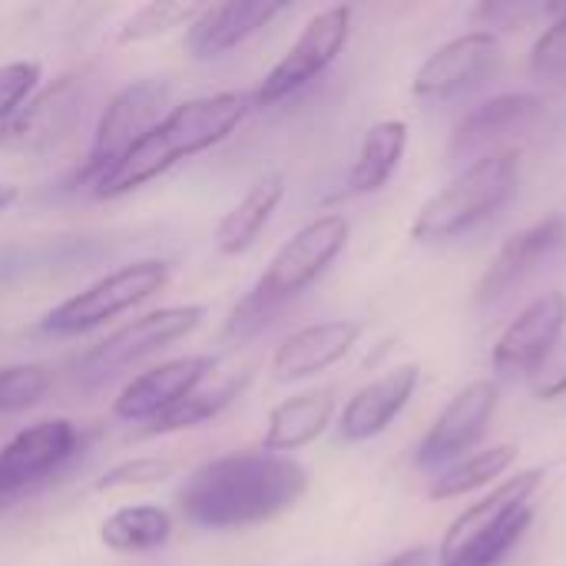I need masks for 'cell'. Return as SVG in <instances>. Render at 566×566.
Returning <instances> with one entry per match:
<instances>
[{"instance_id": "6da1fadb", "label": "cell", "mask_w": 566, "mask_h": 566, "mask_svg": "<svg viewBox=\"0 0 566 566\" xmlns=\"http://www.w3.org/2000/svg\"><path fill=\"white\" fill-rule=\"evenodd\" d=\"M308 491V471L289 454L235 451L189 474L179 491V514L202 531H235L265 524Z\"/></svg>"}, {"instance_id": "7a4b0ae2", "label": "cell", "mask_w": 566, "mask_h": 566, "mask_svg": "<svg viewBox=\"0 0 566 566\" xmlns=\"http://www.w3.org/2000/svg\"><path fill=\"white\" fill-rule=\"evenodd\" d=\"M249 109H252V93H212L176 106L93 186V196L119 199L153 182L179 159L199 156L216 143L229 139L235 126L249 116Z\"/></svg>"}, {"instance_id": "3957f363", "label": "cell", "mask_w": 566, "mask_h": 566, "mask_svg": "<svg viewBox=\"0 0 566 566\" xmlns=\"http://www.w3.org/2000/svg\"><path fill=\"white\" fill-rule=\"evenodd\" d=\"M352 226L345 216L328 212L302 226L269 262V269L259 275L252 292L235 305L229 318V335L232 338H252L259 335L272 315H279L292 298H298L305 289H312L328 265L342 255L348 245Z\"/></svg>"}, {"instance_id": "277c9868", "label": "cell", "mask_w": 566, "mask_h": 566, "mask_svg": "<svg viewBox=\"0 0 566 566\" xmlns=\"http://www.w3.org/2000/svg\"><path fill=\"white\" fill-rule=\"evenodd\" d=\"M517 149H497L468 163L444 189H438L411 222L415 242H448L497 216L517 192Z\"/></svg>"}, {"instance_id": "5b68a950", "label": "cell", "mask_w": 566, "mask_h": 566, "mask_svg": "<svg viewBox=\"0 0 566 566\" xmlns=\"http://www.w3.org/2000/svg\"><path fill=\"white\" fill-rule=\"evenodd\" d=\"M96 80L86 70L63 73L40 93H33L7 123H0V149L20 156H40L66 143L90 113Z\"/></svg>"}, {"instance_id": "8992f818", "label": "cell", "mask_w": 566, "mask_h": 566, "mask_svg": "<svg viewBox=\"0 0 566 566\" xmlns=\"http://www.w3.org/2000/svg\"><path fill=\"white\" fill-rule=\"evenodd\" d=\"M166 282H169V265L163 259H139V262L119 265L116 272L103 275L99 282L86 285L83 292L60 302L53 312H46L40 328L46 335L93 332V328L106 325L109 318H116V315L136 308L139 302L153 298L156 292H163Z\"/></svg>"}, {"instance_id": "52a82bcc", "label": "cell", "mask_w": 566, "mask_h": 566, "mask_svg": "<svg viewBox=\"0 0 566 566\" xmlns=\"http://www.w3.org/2000/svg\"><path fill=\"white\" fill-rule=\"evenodd\" d=\"M206 318L202 305H169V308H156L146 312L133 322H126L123 328L109 332L103 342H96L80 361H76V378L90 388L116 378L119 371L139 365L143 358L189 338Z\"/></svg>"}, {"instance_id": "ba28073f", "label": "cell", "mask_w": 566, "mask_h": 566, "mask_svg": "<svg viewBox=\"0 0 566 566\" xmlns=\"http://www.w3.org/2000/svg\"><path fill=\"white\" fill-rule=\"evenodd\" d=\"M169 99V86L156 76L136 80L129 86H123L99 113L96 129H93V143L86 153V163L76 169L73 182L76 186H96L159 119H163V106Z\"/></svg>"}, {"instance_id": "9c48e42d", "label": "cell", "mask_w": 566, "mask_h": 566, "mask_svg": "<svg viewBox=\"0 0 566 566\" xmlns=\"http://www.w3.org/2000/svg\"><path fill=\"white\" fill-rule=\"evenodd\" d=\"M348 33H352V7L338 3L315 13L298 33V40L285 50V56L265 73V80L252 93V106H275L292 93L305 90L315 76H322L338 60V53L348 43Z\"/></svg>"}, {"instance_id": "30bf717a", "label": "cell", "mask_w": 566, "mask_h": 566, "mask_svg": "<svg viewBox=\"0 0 566 566\" xmlns=\"http://www.w3.org/2000/svg\"><path fill=\"white\" fill-rule=\"evenodd\" d=\"M80 431L66 418L36 421L17 431L0 448V501H13L56 471H63L80 454Z\"/></svg>"}, {"instance_id": "8fae6325", "label": "cell", "mask_w": 566, "mask_h": 566, "mask_svg": "<svg viewBox=\"0 0 566 566\" xmlns=\"http://www.w3.org/2000/svg\"><path fill=\"white\" fill-rule=\"evenodd\" d=\"M501 63V43L491 30H468L448 43H441L415 73L411 93L424 103L454 99L474 86H481Z\"/></svg>"}, {"instance_id": "7c38bea8", "label": "cell", "mask_w": 566, "mask_h": 566, "mask_svg": "<svg viewBox=\"0 0 566 566\" xmlns=\"http://www.w3.org/2000/svg\"><path fill=\"white\" fill-rule=\"evenodd\" d=\"M497 401H501V388L494 378H478V381L464 385L444 405V411L434 418L428 434L421 438L418 454H415L418 468H438V464L458 461L464 451H471L484 438V431L497 411Z\"/></svg>"}, {"instance_id": "4fadbf2b", "label": "cell", "mask_w": 566, "mask_h": 566, "mask_svg": "<svg viewBox=\"0 0 566 566\" xmlns=\"http://www.w3.org/2000/svg\"><path fill=\"white\" fill-rule=\"evenodd\" d=\"M566 328V295L564 292H544L534 302H527L517 318L501 332L491 365L501 378H527L564 338Z\"/></svg>"}, {"instance_id": "5bb4252c", "label": "cell", "mask_w": 566, "mask_h": 566, "mask_svg": "<svg viewBox=\"0 0 566 566\" xmlns=\"http://www.w3.org/2000/svg\"><path fill=\"white\" fill-rule=\"evenodd\" d=\"M544 116V99L534 93H501L484 103H478L464 119L458 123L451 143H448V159L451 163H478L504 146L511 136H524L537 119Z\"/></svg>"}, {"instance_id": "9a60e30c", "label": "cell", "mask_w": 566, "mask_h": 566, "mask_svg": "<svg viewBox=\"0 0 566 566\" xmlns=\"http://www.w3.org/2000/svg\"><path fill=\"white\" fill-rule=\"evenodd\" d=\"M212 368H216V358H209V355H186V358L163 361V365L143 371L139 378H133L116 395L113 415L129 424H143V421L153 424L172 405L189 398L209 378Z\"/></svg>"}, {"instance_id": "2e32d148", "label": "cell", "mask_w": 566, "mask_h": 566, "mask_svg": "<svg viewBox=\"0 0 566 566\" xmlns=\"http://www.w3.org/2000/svg\"><path fill=\"white\" fill-rule=\"evenodd\" d=\"M566 245V219L564 216H551L541 219L521 232H514L501 252L494 255V262L488 265L481 285H478V302L481 305H497L501 298H507L514 289H521L541 265H547L560 249Z\"/></svg>"}, {"instance_id": "e0dca14e", "label": "cell", "mask_w": 566, "mask_h": 566, "mask_svg": "<svg viewBox=\"0 0 566 566\" xmlns=\"http://www.w3.org/2000/svg\"><path fill=\"white\" fill-rule=\"evenodd\" d=\"M289 3L282 0H229L212 3L196 13L186 30V53L192 60H212L226 50L245 43L252 33L269 27Z\"/></svg>"}, {"instance_id": "ac0fdd59", "label": "cell", "mask_w": 566, "mask_h": 566, "mask_svg": "<svg viewBox=\"0 0 566 566\" xmlns=\"http://www.w3.org/2000/svg\"><path fill=\"white\" fill-rule=\"evenodd\" d=\"M421 381V368L411 365H398L391 371H385L381 378L368 381L365 388H358L338 421V431L345 441H371L381 431L391 428V421L408 408V401L415 398Z\"/></svg>"}, {"instance_id": "d6986e66", "label": "cell", "mask_w": 566, "mask_h": 566, "mask_svg": "<svg viewBox=\"0 0 566 566\" xmlns=\"http://www.w3.org/2000/svg\"><path fill=\"white\" fill-rule=\"evenodd\" d=\"M541 481H544V471H541V468L517 471L514 478L501 481L488 497H481L478 504H471L468 511H461V514L448 524V531H444V541H441V547H438V560H441V564L454 560L464 547H471L478 537H484V534H491L494 527H501L511 514L531 507V497H534V491L541 488Z\"/></svg>"}, {"instance_id": "ffe728a7", "label": "cell", "mask_w": 566, "mask_h": 566, "mask_svg": "<svg viewBox=\"0 0 566 566\" xmlns=\"http://www.w3.org/2000/svg\"><path fill=\"white\" fill-rule=\"evenodd\" d=\"M361 338V325L352 318H332L292 332L272 355L275 381H302L338 365Z\"/></svg>"}, {"instance_id": "44dd1931", "label": "cell", "mask_w": 566, "mask_h": 566, "mask_svg": "<svg viewBox=\"0 0 566 566\" xmlns=\"http://www.w3.org/2000/svg\"><path fill=\"white\" fill-rule=\"evenodd\" d=\"M335 418V388H312L295 398H285L269 411V424L262 434V451L289 454L312 441H318Z\"/></svg>"}, {"instance_id": "7402d4cb", "label": "cell", "mask_w": 566, "mask_h": 566, "mask_svg": "<svg viewBox=\"0 0 566 566\" xmlns=\"http://www.w3.org/2000/svg\"><path fill=\"white\" fill-rule=\"evenodd\" d=\"M282 199H285V176L282 172L262 176L216 226V249L222 255L249 252L255 245V239L262 235V229L269 226V219Z\"/></svg>"}, {"instance_id": "603a6c76", "label": "cell", "mask_w": 566, "mask_h": 566, "mask_svg": "<svg viewBox=\"0 0 566 566\" xmlns=\"http://www.w3.org/2000/svg\"><path fill=\"white\" fill-rule=\"evenodd\" d=\"M408 149V126L401 119H381L375 123L358 149V159L345 179L348 196H368L378 192L398 169L401 156Z\"/></svg>"}, {"instance_id": "cb8c5ba5", "label": "cell", "mask_w": 566, "mask_h": 566, "mask_svg": "<svg viewBox=\"0 0 566 566\" xmlns=\"http://www.w3.org/2000/svg\"><path fill=\"white\" fill-rule=\"evenodd\" d=\"M169 537H172V517L156 504L119 507L99 527V541L113 554H149L166 547Z\"/></svg>"}, {"instance_id": "d4e9b609", "label": "cell", "mask_w": 566, "mask_h": 566, "mask_svg": "<svg viewBox=\"0 0 566 566\" xmlns=\"http://www.w3.org/2000/svg\"><path fill=\"white\" fill-rule=\"evenodd\" d=\"M517 464V448L514 444H494L488 451L468 454L461 461H454L448 471H441L434 478V484L428 488V494L434 501H451V497H464L478 488H488L491 481H497L501 474H507Z\"/></svg>"}, {"instance_id": "484cf974", "label": "cell", "mask_w": 566, "mask_h": 566, "mask_svg": "<svg viewBox=\"0 0 566 566\" xmlns=\"http://www.w3.org/2000/svg\"><path fill=\"white\" fill-rule=\"evenodd\" d=\"M245 385H249V375H232V378H222L212 388H196L189 398H182L166 415H159L153 424H146V434H176V431L199 428V424L219 418L242 395Z\"/></svg>"}, {"instance_id": "4316f807", "label": "cell", "mask_w": 566, "mask_h": 566, "mask_svg": "<svg viewBox=\"0 0 566 566\" xmlns=\"http://www.w3.org/2000/svg\"><path fill=\"white\" fill-rule=\"evenodd\" d=\"M531 524H534V507H524V511L511 514L501 527H494L491 534H484L471 547H464L454 560L441 566H501L504 557L524 541Z\"/></svg>"}, {"instance_id": "83f0119b", "label": "cell", "mask_w": 566, "mask_h": 566, "mask_svg": "<svg viewBox=\"0 0 566 566\" xmlns=\"http://www.w3.org/2000/svg\"><path fill=\"white\" fill-rule=\"evenodd\" d=\"M199 10H202L199 3L153 0V3L139 7V10H133V17L119 27L116 40H119V43H143V40H153V36H159V33H169L172 27L192 23Z\"/></svg>"}, {"instance_id": "f1b7e54d", "label": "cell", "mask_w": 566, "mask_h": 566, "mask_svg": "<svg viewBox=\"0 0 566 566\" xmlns=\"http://www.w3.org/2000/svg\"><path fill=\"white\" fill-rule=\"evenodd\" d=\"M53 371L46 365H7L0 368V415H20L46 398Z\"/></svg>"}, {"instance_id": "f546056e", "label": "cell", "mask_w": 566, "mask_h": 566, "mask_svg": "<svg viewBox=\"0 0 566 566\" xmlns=\"http://www.w3.org/2000/svg\"><path fill=\"white\" fill-rule=\"evenodd\" d=\"M531 73L541 83H566V7L534 40Z\"/></svg>"}, {"instance_id": "4dcf8cb0", "label": "cell", "mask_w": 566, "mask_h": 566, "mask_svg": "<svg viewBox=\"0 0 566 566\" xmlns=\"http://www.w3.org/2000/svg\"><path fill=\"white\" fill-rule=\"evenodd\" d=\"M172 474V464L169 461H159V458H133V461H123L116 468H109L96 484L93 491H119V488H146V484H159Z\"/></svg>"}, {"instance_id": "1f68e13d", "label": "cell", "mask_w": 566, "mask_h": 566, "mask_svg": "<svg viewBox=\"0 0 566 566\" xmlns=\"http://www.w3.org/2000/svg\"><path fill=\"white\" fill-rule=\"evenodd\" d=\"M40 83V63H3L0 66V123H7L36 90Z\"/></svg>"}, {"instance_id": "d6a6232c", "label": "cell", "mask_w": 566, "mask_h": 566, "mask_svg": "<svg viewBox=\"0 0 566 566\" xmlns=\"http://www.w3.org/2000/svg\"><path fill=\"white\" fill-rule=\"evenodd\" d=\"M551 10H560V7H547V3H514V0H501V3H481L474 10V17L484 23L481 30H491V27H501V30H521L527 27L531 20L537 17H547Z\"/></svg>"}, {"instance_id": "836d02e7", "label": "cell", "mask_w": 566, "mask_h": 566, "mask_svg": "<svg viewBox=\"0 0 566 566\" xmlns=\"http://www.w3.org/2000/svg\"><path fill=\"white\" fill-rule=\"evenodd\" d=\"M531 381V391L541 398V401H557L566 395V338H560L554 345V352L527 375Z\"/></svg>"}, {"instance_id": "e575fe53", "label": "cell", "mask_w": 566, "mask_h": 566, "mask_svg": "<svg viewBox=\"0 0 566 566\" xmlns=\"http://www.w3.org/2000/svg\"><path fill=\"white\" fill-rule=\"evenodd\" d=\"M381 566H431V551L428 547H411V551L395 554L391 560H385Z\"/></svg>"}, {"instance_id": "d590c367", "label": "cell", "mask_w": 566, "mask_h": 566, "mask_svg": "<svg viewBox=\"0 0 566 566\" xmlns=\"http://www.w3.org/2000/svg\"><path fill=\"white\" fill-rule=\"evenodd\" d=\"M17 202V186H0V212Z\"/></svg>"}]
</instances>
